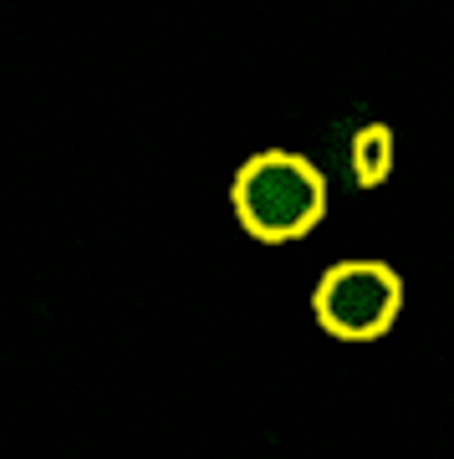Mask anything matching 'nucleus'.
<instances>
[{
	"mask_svg": "<svg viewBox=\"0 0 454 459\" xmlns=\"http://www.w3.org/2000/svg\"><path fill=\"white\" fill-rule=\"evenodd\" d=\"M230 204L250 240L260 246H292L307 240L327 220L332 189L327 174L296 148H260L250 153L235 179H230Z\"/></svg>",
	"mask_w": 454,
	"mask_h": 459,
	"instance_id": "obj_1",
	"label": "nucleus"
},
{
	"mask_svg": "<svg viewBox=\"0 0 454 459\" xmlns=\"http://www.w3.org/2000/svg\"><path fill=\"white\" fill-rule=\"evenodd\" d=\"M311 316L337 342H378L404 316V276L389 261L368 255L327 265L311 291Z\"/></svg>",
	"mask_w": 454,
	"mask_h": 459,
	"instance_id": "obj_2",
	"label": "nucleus"
},
{
	"mask_svg": "<svg viewBox=\"0 0 454 459\" xmlns=\"http://www.w3.org/2000/svg\"><path fill=\"white\" fill-rule=\"evenodd\" d=\"M393 153H398V138H393L389 123H362L347 143V159H353V179L357 189H383L393 174Z\"/></svg>",
	"mask_w": 454,
	"mask_h": 459,
	"instance_id": "obj_3",
	"label": "nucleus"
}]
</instances>
